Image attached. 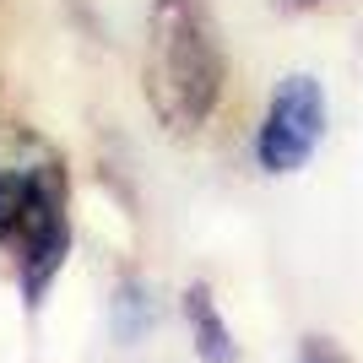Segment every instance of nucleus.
<instances>
[{"mask_svg":"<svg viewBox=\"0 0 363 363\" xmlns=\"http://www.w3.org/2000/svg\"><path fill=\"white\" fill-rule=\"evenodd\" d=\"M298 363H342V352H336L325 336H309V342H303V352H298Z\"/></svg>","mask_w":363,"mask_h":363,"instance_id":"39448f33","label":"nucleus"},{"mask_svg":"<svg viewBox=\"0 0 363 363\" xmlns=\"http://www.w3.org/2000/svg\"><path fill=\"white\" fill-rule=\"evenodd\" d=\"M184 320H190V336H196V352L201 363H239V347H233V331H228V320L217 315V298L212 288H190L184 293Z\"/></svg>","mask_w":363,"mask_h":363,"instance_id":"7ed1b4c3","label":"nucleus"},{"mask_svg":"<svg viewBox=\"0 0 363 363\" xmlns=\"http://www.w3.org/2000/svg\"><path fill=\"white\" fill-rule=\"evenodd\" d=\"M223 33L206 0H152L147 16V104L168 130H196L223 98Z\"/></svg>","mask_w":363,"mask_h":363,"instance_id":"f257e3e1","label":"nucleus"},{"mask_svg":"<svg viewBox=\"0 0 363 363\" xmlns=\"http://www.w3.org/2000/svg\"><path fill=\"white\" fill-rule=\"evenodd\" d=\"M325 136V92H320L315 76H288L277 87L272 108H266V125H260V168L266 174H293V168L309 163V152Z\"/></svg>","mask_w":363,"mask_h":363,"instance_id":"f03ea898","label":"nucleus"},{"mask_svg":"<svg viewBox=\"0 0 363 363\" xmlns=\"http://www.w3.org/2000/svg\"><path fill=\"white\" fill-rule=\"evenodd\" d=\"M152 315H157V309H152L147 288H141V282H125L120 298H114V331H120V342H136Z\"/></svg>","mask_w":363,"mask_h":363,"instance_id":"20e7f679","label":"nucleus"},{"mask_svg":"<svg viewBox=\"0 0 363 363\" xmlns=\"http://www.w3.org/2000/svg\"><path fill=\"white\" fill-rule=\"evenodd\" d=\"M282 11H303V6H315V0H277Z\"/></svg>","mask_w":363,"mask_h":363,"instance_id":"423d86ee","label":"nucleus"}]
</instances>
